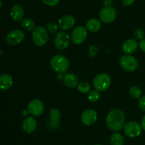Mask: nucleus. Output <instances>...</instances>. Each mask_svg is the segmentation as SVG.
<instances>
[{
  "instance_id": "obj_1",
  "label": "nucleus",
  "mask_w": 145,
  "mask_h": 145,
  "mask_svg": "<svg viewBox=\"0 0 145 145\" xmlns=\"http://www.w3.org/2000/svg\"><path fill=\"white\" fill-rule=\"evenodd\" d=\"M125 115L123 110L113 109L108 112L106 117L107 127L113 132H118L122 130L125 126Z\"/></svg>"
},
{
  "instance_id": "obj_2",
  "label": "nucleus",
  "mask_w": 145,
  "mask_h": 145,
  "mask_svg": "<svg viewBox=\"0 0 145 145\" xmlns=\"http://www.w3.org/2000/svg\"><path fill=\"white\" fill-rule=\"evenodd\" d=\"M50 65L55 72L62 74L66 72L69 69V62L68 58L65 55H56L51 58Z\"/></svg>"
},
{
  "instance_id": "obj_3",
  "label": "nucleus",
  "mask_w": 145,
  "mask_h": 145,
  "mask_svg": "<svg viewBox=\"0 0 145 145\" xmlns=\"http://www.w3.org/2000/svg\"><path fill=\"white\" fill-rule=\"evenodd\" d=\"M48 31L42 26L35 27L32 33V38L33 43L38 46H43L48 41Z\"/></svg>"
},
{
  "instance_id": "obj_4",
  "label": "nucleus",
  "mask_w": 145,
  "mask_h": 145,
  "mask_svg": "<svg viewBox=\"0 0 145 145\" xmlns=\"http://www.w3.org/2000/svg\"><path fill=\"white\" fill-rule=\"evenodd\" d=\"M93 84L95 90L99 92H104L110 86L111 79L108 74L99 73L93 79Z\"/></svg>"
},
{
  "instance_id": "obj_5",
  "label": "nucleus",
  "mask_w": 145,
  "mask_h": 145,
  "mask_svg": "<svg viewBox=\"0 0 145 145\" xmlns=\"http://www.w3.org/2000/svg\"><path fill=\"white\" fill-rule=\"evenodd\" d=\"M120 66L127 72H133L139 67V63L134 56L128 54L123 55L120 59Z\"/></svg>"
},
{
  "instance_id": "obj_6",
  "label": "nucleus",
  "mask_w": 145,
  "mask_h": 145,
  "mask_svg": "<svg viewBox=\"0 0 145 145\" xmlns=\"http://www.w3.org/2000/svg\"><path fill=\"white\" fill-rule=\"evenodd\" d=\"M88 36L87 29L82 26L75 27L71 34V39L72 42L76 45L82 44L86 41Z\"/></svg>"
},
{
  "instance_id": "obj_7",
  "label": "nucleus",
  "mask_w": 145,
  "mask_h": 145,
  "mask_svg": "<svg viewBox=\"0 0 145 145\" xmlns=\"http://www.w3.org/2000/svg\"><path fill=\"white\" fill-rule=\"evenodd\" d=\"M141 125L135 121H131L126 123L124 126V133L127 136L130 138L137 137L142 133Z\"/></svg>"
},
{
  "instance_id": "obj_8",
  "label": "nucleus",
  "mask_w": 145,
  "mask_h": 145,
  "mask_svg": "<svg viewBox=\"0 0 145 145\" xmlns=\"http://www.w3.org/2000/svg\"><path fill=\"white\" fill-rule=\"evenodd\" d=\"M70 36L65 31L57 33L55 36V45L59 51L67 49L70 43Z\"/></svg>"
},
{
  "instance_id": "obj_9",
  "label": "nucleus",
  "mask_w": 145,
  "mask_h": 145,
  "mask_svg": "<svg viewBox=\"0 0 145 145\" xmlns=\"http://www.w3.org/2000/svg\"><path fill=\"white\" fill-rule=\"evenodd\" d=\"M117 16V12L112 7H105L99 13V18L101 21L106 24H110L115 21Z\"/></svg>"
},
{
  "instance_id": "obj_10",
  "label": "nucleus",
  "mask_w": 145,
  "mask_h": 145,
  "mask_svg": "<svg viewBox=\"0 0 145 145\" xmlns=\"http://www.w3.org/2000/svg\"><path fill=\"white\" fill-rule=\"evenodd\" d=\"M24 33L21 30L14 29L8 33L6 40L9 45H16L24 41Z\"/></svg>"
},
{
  "instance_id": "obj_11",
  "label": "nucleus",
  "mask_w": 145,
  "mask_h": 145,
  "mask_svg": "<svg viewBox=\"0 0 145 145\" xmlns=\"http://www.w3.org/2000/svg\"><path fill=\"white\" fill-rule=\"evenodd\" d=\"M44 111V104L39 99H34L29 102L28 105V112L34 117L42 115Z\"/></svg>"
},
{
  "instance_id": "obj_12",
  "label": "nucleus",
  "mask_w": 145,
  "mask_h": 145,
  "mask_svg": "<svg viewBox=\"0 0 145 145\" xmlns=\"http://www.w3.org/2000/svg\"><path fill=\"white\" fill-rule=\"evenodd\" d=\"M97 120V113L93 109H87L82 112L81 115V121L87 126L93 125Z\"/></svg>"
},
{
  "instance_id": "obj_13",
  "label": "nucleus",
  "mask_w": 145,
  "mask_h": 145,
  "mask_svg": "<svg viewBox=\"0 0 145 145\" xmlns=\"http://www.w3.org/2000/svg\"><path fill=\"white\" fill-rule=\"evenodd\" d=\"M37 122L35 118L33 117H28L23 121L22 128L23 130L27 134L33 133L36 129Z\"/></svg>"
},
{
  "instance_id": "obj_14",
  "label": "nucleus",
  "mask_w": 145,
  "mask_h": 145,
  "mask_svg": "<svg viewBox=\"0 0 145 145\" xmlns=\"http://www.w3.org/2000/svg\"><path fill=\"white\" fill-rule=\"evenodd\" d=\"M75 24V18L73 16L65 15L59 20V26L62 29L69 30L72 28Z\"/></svg>"
},
{
  "instance_id": "obj_15",
  "label": "nucleus",
  "mask_w": 145,
  "mask_h": 145,
  "mask_svg": "<svg viewBox=\"0 0 145 145\" xmlns=\"http://www.w3.org/2000/svg\"><path fill=\"white\" fill-rule=\"evenodd\" d=\"M138 43L135 39H128L124 42L122 46L123 51L125 54L131 55L134 53L138 48Z\"/></svg>"
},
{
  "instance_id": "obj_16",
  "label": "nucleus",
  "mask_w": 145,
  "mask_h": 145,
  "mask_svg": "<svg viewBox=\"0 0 145 145\" xmlns=\"http://www.w3.org/2000/svg\"><path fill=\"white\" fill-rule=\"evenodd\" d=\"M63 81L65 85L69 88H74L79 84V79L75 74L72 72H67L63 77Z\"/></svg>"
},
{
  "instance_id": "obj_17",
  "label": "nucleus",
  "mask_w": 145,
  "mask_h": 145,
  "mask_svg": "<svg viewBox=\"0 0 145 145\" xmlns=\"http://www.w3.org/2000/svg\"><path fill=\"white\" fill-rule=\"evenodd\" d=\"M10 15L12 19L15 21H22L24 16V8L19 4H16L12 7L10 12Z\"/></svg>"
},
{
  "instance_id": "obj_18",
  "label": "nucleus",
  "mask_w": 145,
  "mask_h": 145,
  "mask_svg": "<svg viewBox=\"0 0 145 145\" xmlns=\"http://www.w3.org/2000/svg\"><path fill=\"white\" fill-rule=\"evenodd\" d=\"M13 79L11 75L8 74H2L0 75V90H7L11 87Z\"/></svg>"
},
{
  "instance_id": "obj_19",
  "label": "nucleus",
  "mask_w": 145,
  "mask_h": 145,
  "mask_svg": "<svg viewBox=\"0 0 145 145\" xmlns=\"http://www.w3.org/2000/svg\"><path fill=\"white\" fill-rule=\"evenodd\" d=\"M86 29L91 32H97L101 27V23L96 18H91L86 24Z\"/></svg>"
},
{
  "instance_id": "obj_20",
  "label": "nucleus",
  "mask_w": 145,
  "mask_h": 145,
  "mask_svg": "<svg viewBox=\"0 0 145 145\" xmlns=\"http://www.w3.org/2000/svg\"><path fill=\"white\" fill-rule=\"evenodd\" d=\"M110 142L111 145H123L125 143L124 136L122 134L116 132L110 136Z\"/></svg>"
},
{
  "instance_id": "obj_21",
  "label": "nucleus",
  "mask_w": 145,
  "mask_h": 145,
  "mask_svg": "<svg viewBox=\"0 0 145 145\" xmlns=\"http://www.w3.org/2000/svg\"><path fill=\"white\" fill-rule=\"evenodd\" d=\"M49 116L51 119V122H52V126L57 127L58 123H59V119H60V112L57 109H52L50 111Z\"/></svg>"
},
{
  "instance_id": "obj_22",
  "label": "nucleus",
  "mask_w": 145,
  "mask_h": 145,
  "mask_svg": "<svg viewBox=\"0 0 145 145\" xmlns=\"http://www.w3.org/2000/svg\"><path fill=\"white\" fill-rule=\"evenodd\" d=\"M22 27L25 31H32L35 28V23L31 18H25L22 21Z\"/></svg>"
},
{
  "instance_id": "obj_23",
  "label": "nucleus",
  "mask_w": 145,
  "mask_h": 145,
  "mask_svg": "<svg viewBox=\"0 0 145 145\" xmlns=\"http://www.w3.org/2000/svg\"><path fill=\"white\" fill-rule=\"evenodd\" d=\"M130 95L132 98H135V99H139V98H142V92L141 89L137 86H133L130 88Z\"/></svg>"
},
{
  "instance_id": "obj_24",
  "label": "nucleus",
  "mask_w": 145,
  "mask_h": 145,
  "mask_svg": "<svg viewBox=\"0 0 145 145\" xmlns=\"http://www.w3.org/2000/svg\"><path fill=\"white\" fill-rule=\"evenodd\" d=\"M100 92L99 91L96 90H92L90 92H89V95H88V99L89 100V101L92 102H96L100 99Z\"/></svg>"
},
{
  "instance_id": "obj_25",
  "label": "nucleus",
  "mask_w": 145,
  "mask_h": 145,
  "mask_svg": "<svg viewBox=\"0 0 145 145\" xmlns=\"http://www.w3.org/2000/svg\"><path fill=\"white\" fill-rule=\"evenodd\" d=\"M77 88L79 92H82V93H86V92L90 91L91 86L88 82H79V84H78Z\"/></svg>"
},
{
  "instance_id": "obj_26",
  "label": "nucleus",
  "mask_w": 145,
  "mask_h": 145,
  "mask_svg": "<svg viewBox=\"0 0 145 145\" xmlns=\"http://www.w3.org/2000/svg\"><path fill=\"white\" fill-rule=\"evenodd\" d=\"M47 28H48V31L51 34H55L57 31L58 26L54 22H49L47 26Z\"/></svg>"
},
{
  "instance_id": "obj_27",
  "label": "nucleus",
  "mask_w": 145,
  "mask_h": 145,
  "mask_svg": "<svg viewBox=\"0 0 145 145\" xmlns=\"http://www.w3.org/2000/svg\"><path fill=\"white\" fill-rule=\"evenodd\" d=\"M144 32L140 28H137L134 32V36L136 39L142 40L144 38Z\"/></svg>"
},
{
  "instance_id": "obj_28",
  "label": "nucleus",
  "mask_w": 145,
  "mask_h": 145,
  "mask_svg": "<svg viewBox=\"0 0 145 145\" xmlns=\"http://www.w3.org/2000/svg\"><path fill=\"white\" fill-rule=\"evenodd\" d=\"M60 0H42V3L50 7H55L57 5Z\"/></svg>"
},
{
  "instance_id": "obj_29",
  "label": "nucleus",
  "mask_w": 145,
  "mask_h": 145,
  "mask_svg": "<svg viewBox=\"0 0 145 145\" xmlns=\"http://www.w3.org/2000/svg\"><path fill=\"white\" fill-rule=\"evenodd\" d=\"M139 107H140V109L145 112V95L142 97L139 101Z\"/></svg>"
},
{
  "instance_id": "obj_30",
  "label": "nucleus",
  "mask_w": 145,
  "mask_h": 145,
  "mask_svg": "<svg viewBox=\"0 0 145 145\" xmlns=\"http://www.w3.org/2000/svg\"><path fill=\"white\" fill-rule=\"evenodd\" d=\"M135 0H122V4L125 7H129L131 6L135 2Z\"/></svg>"
},
{
  "instance_id": "obj_31",
  "label": "nucleus",
  "mask_w": 145,
  "mask_h": 145,
  "mask_svg": "<svg viewBox=\"0 0 145 145\" xmlns=\"http://www.w3.org/2000/svg\"><path fill=\"white\" fill-rule=\"evenodd\" d=\"M139 47L142 51L145 53V38L140 40V42L139 43Z\"/></svg>"
},
{
  "instance_id": "obj_32",
  "label": "nucleus",
  "mask_w": 145,
  "mask_h": 145,
  "mask_svg": "<svg viewBox=\"0 0 145 145\" xmlns=\"http://www.w3.org/2000/svg\"><path fill=\"white\" fill-rule=\"evenodd\" d=\"M103 2L105 7H111V4H113V0H103Z\"/></svg>"
},
{
  "instance_id": "obj_33",
  "label": "nucleus",
  "mask_w": 145,
  "mask_h": 145,
  "mask_svg": "<svg viewBox=\"0 0 145 145\" xmlns=\"http://www.w3.org/2000/svg\"><path fill=\"white\" fill-rule=\"evenodd\" d=\"M141 126H142V128L143 130L145 131V115L143 116L142 119Z\"/></svg>"
},
{
  "instance_id": "obj_34",
  "label": "nucleus",
  "mask_w": 145,
  "mask_h": 145,
  "mask_svg": "<svg viewBox=\"0 0 145 145\" xmlns=\"http://www.w3.org/2000/svg\"><path fill=\"white\" fill-rule=\"evenodd\" d=\"M2 6H3V4H2V1L0 0V9H1V8H2Z\"/></svg>"
},
{
  "instance_id": "obj_35",
  "label": "nucleus",
  "mask_w": 145,
  "mask_h": 145,
  "mask_svg": "<svg viewBox=\"0 0 145 145\" xmlns=\"http://www.w3.org/2000/svg\"><path fill=\"white\" fill-rule=\"evenodd\" d=\"M95 145H103V144H95Z\"/></svg>"
}]
</instances>
